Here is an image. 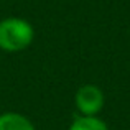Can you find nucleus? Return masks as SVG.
Segmentation results:
<instances>
[{
    "label": "nucleus",
    "instance_id": "1",
    "mask_svg": "<svg viewBox=\"0 0 130 130\" xmlns=\"http://www.w3.org/2000/svg\"><path fill=\"white\" fill-rule=\"evenodd\" d=\"M35 40L31 23L18 17L3 18L0 22V50L7 53H18L30 46Z\"/></svg>",
    "mask_w": 130,
    "mask_h": 130
},
{
    "label": "nucleus",
    "instance_id": "2",
    "mask_svg": "<svg viewBox=\"0 0 130 130\" xmlns=\"http://www.w3.org/2000/svg\"><path fill=\"white\" fill-rule=\"evenodd\" d=\"M74 104L81 115H97L104 109L105 97L104 92L95 84H84L77 89L74 95Z\"/></svg>",
    "mask_w": 130,
    "mask_h": 130
},
{
    "label": "nucleus",
    "instance_id": "3",
    "mask_svg": "<svg viewBox=\"0 0 130 130\" xmlns=\"http://www.w3.org/2000/svg\"><path fill=\"white\" fill-rule=\"evenodd\" d=\"M0 130H36L30 119L18 112L0 114Z\"/></svg>",
    "mask_w": 130,
    "mask_h": 130
},
{
    "label": "nucleus",
    "instance_id": "4",
    "mask_svg": "<svg viewBox=\"0 0 130 130\" xmlns=\"http://www.w3.org/2000/svg\"><path fill=\"white\" fill-rule=\"evenodd\" d=\"M68 130H109V127L97 115H79L71 122Z\"/></svg>",
    "mask_w": 130,
    "mask_h": 130
}]
</instances>
